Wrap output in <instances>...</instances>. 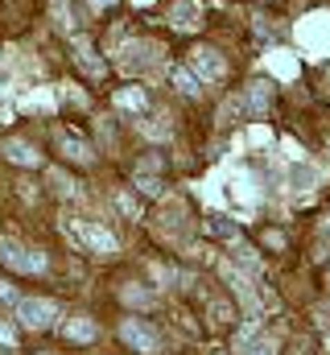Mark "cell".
I'll return each mask as SVG.
<instances>
[{"label": "cell", "instance_id": "6da1fadb", "mask_svg": "<svg viewBox=\"0 0 330 355\" xmlns=\"http://www.w3.org/2000/svg\"><path fill=\"white\" fill-rule=\"evenodd\" d=\"M297 42L314 58H327L330 54V12H310L306 21H297Z\"/></svg>", "mask_w": 330, "mask_h": 355}, {"label": "cell", "instance_id": "7a4b0ae2", "mask_svg": "<svg viewBox=\"0 0 330 355\" xmlns=\"http://www.w3.org/2000/svg\"><path fill=\"white\" fill-rule=\"evenodd\" d=\"M17 318H21L29 331H46V327L58 318V306L46 302V297H21V302H17Z\"/></svg>", "mask_w": 330, "mask_h": 355}, {"label": "cell", "instance_id": "3957f363", "mask_svg": "<svg viewBox=\"0 0 330 355\" xmlns=\"http://www.w3.org/2000/svg\"><path fill=\"white\" fill-rule=\"evenodd\" d=\"M120 339H124L132 352H145V355L162 352V339H157V335H153V327H145L141 318H124V322H120Z\"/></svg>", "mask_w": 330, "mask_h": 355}, {"label": "cell", "instance_id": "277c9868", "mask_svg": "<svg viewBox=\"0 0 330 355\" xmlns=\"http://www.w3.org/2000/svg\"><path fill=\"white\" fill-rule=\"evenodd\" d=\"M0 261L8 268H17V272H46V257L42 252H33L25 244H12V240L0 244Z\"/></svg>", "mask_w": 330, "mask_h": 355}, {"label": "cell", "instance_id": "5b68a950", "mask_svg": "<svg viewBox=\"0 0 330 355\" xmlns=\"http://www.w3.org/2000/svg\"><path fill=\"white\" fill-rule=\"evenodd\" d=\"M227 182H232L227 194H232V202H236L240 211H256V207H260V186H256V178L248 174V170H236Z\"/></svg>", "mask_w": 330, "mask_h": 355}, {"label": "cell", "instance_id": "8992f818", "mask_svg": "<svg viewBox=\"0 0 330 355\" xmlns=\"http://www.w3.org/2000/svg\"><path fill=\"white\" fill-rule=\"evenodd\" d=\"M71 232L79 236V240L87 244V248H91V252H99V257H112V252L120 248V244H116V236H112L107 227H99V223H75Z\"/></svg>", "mask_w": 330, "mask_h": 355}, {"label": "cell", "instance_id": "52a82bcc", "mask_svg": "<svg viewBox=\"0 0 330 355\" xmlns=\"http://www.w3.org/2000/svg\"><path fill=\"white\" fill-rule=\"evenodd\" d=\"M190 62H194V71L202 75V79H211V83H219L223 75H227V62L211 50V46H198V50H190Z\"/></svg>", "mask_w": 330, "mask_h": 355}, {"label": "cell", "instance_id": "ba28073f", "mask_svg": "<svg viewBox=\"0 0 330 355\" xmlns=\"http://www.w3.org/2000/svg\"><path fill=\"white\" fill-rule=\"evenodd\" d=\"M157 46H145V42H128L124 46V58H120V67L124 71H141V67H157Z\"/></svg>", "mask_w": 330, "mask_h": 355}, {"label": "cell", "instance_id": "9c48e42d", "mask_svg": "<svg viewBox=\"0 0 330 355\" xmlns=\"http://www.w3.org/2000/svg\"><path fill=\"white\" fill-rule=\"evenodd\" d=\"M289 186L306 194V190H314V186H322V170H318V166H306V162L297 157V162L289 166Z\"/></svg>", "mask_w": 330, "mask_h": 355}, {"label": "cell", "instance_id": "30bf717a", "mask_svg": "<svg viewBox=\"0 0 330 355\" xmlns=\"http://www.w3.org/2000/svg\"><path fill=\"white\" fill-rule=\"evenodd\" d=\"M264 67L277 75V79H297V58L289 50H268L264 54Z\"/></svg>", "mask_w": 330, "mask_h": 355}, {"label": "cell", "instance_id": "8fae6325", "mask_svg": "<svg viewBox=\"0 0 330 355\" xmlns=\"http://www.w3.org/2000/svg\"><path fill=\"white\" fill-rule=\"evenodd\" d=\"M4 157L17 162V166H42V153L29 141H4Z\"/></svg>", "mask_w": 330, "mask_h": 355}, {"label": "cell", "instance_id": "7c38bea8", "mask_svg": "<svg viewBox=\"0 0 330 355\" xmlns=\"http://www.w3.org/2000/svg\"><path fill=\"white\" fill-rule=\"evenodd\" d=\"M58 149H62L71 162H79V166H87V162L95 157V153H91V145L79 141V137H71V132H62V137H58Z\"/></svg>", "mask_w": 330, "mask_h": 355}, {"label": "cell", "instance_id": "4fadbf2b", "mask_svg": "<svg viewBox=\"0 0 330 355\" xmlns=\"http://www.w3.org/2000/svg\"><path fill=\"white\" fill-rule=\"evenodd\" d=\"M169 21H173L177 29H194V25H198V4H194V0H177V4L169 8Z\"/></svg>", "mask_w": 330, "mask_h": 355}, {"label": "cell", "instance_id": "5bb4252c", "mask_svg": "<svg viewBox=\"0 0 330 355\" xmlns=\"http://www.w3.org/2000/svg\"><path fill=\"white\" fill-rule=\"evenodd\" d=\"M62 331H67V339H75V343H91V339L99 335V327H95L91 318H71Z\"/></svg>", "mask_w": 330, "mask_h": 355}, {"label": "cell", "instance_id": "9a60e30c", "mask_svg": "<svg viewBox=\"0 0 330 355\" xmlns=\"http://www.w3.org/2000/svg\"><path fill=\"white\" fill-rule=\"evenodd\" d=\"M75 50H79V67L87 71V75H95V79H99V75L107 71V67H103V62L95 58V50H91V42H82V37H75Z\"/></svg>", "mask_w": 330, "mask_h": 355}, {"label": "cell", "instance_id": "2e32d148", "mask_svg": "<svg viewBox=\"0 0 330 355\" xmlns=\"http://www.w3.org/2000/svg\"><path fill=\"white\" fill-rule=\"evenodd\" d=\"M116 107L145 112V91H141V87H120V91H116Z\"/></svg>", "mask_w": 330, "mask_h": 355}, {"label": "cell", "instance_id": "e0dca14e", "mask_svg": "<svg viewBox=\"0 0 330 355\" xmlns=\"http://www.w3.org/2000/svg\"><path fill=\"white\" fill-rule=\"evenodd\" d=\"M169 75H173V87L177 91H186V95H198V79H194V75H190V71H186V67H173V71H169Z\"/></svg>", "mask_w": 330, "mask_h": 355}, {"label": "cell", "instance_id": "ac0fdd59", "mask_svg": "<svg viewBox=\"0 0 330 355\" xmlns=\"http://www.w3.org/2000/svg\"><path fill=\"white\" fill-rule=\"evenodd\" d=\"M268 99H272L268 83H252V91H248V107H252V112H264V107H268Z\"/></svg>", "mask_w": 330, "mask_h": 355}, {"label": "cell", "instance_id": "d6986e66", "mask_svg": "<svg viewBox=\"0 0 330 355\" xmlns=\"http://www.w3.org/2000/svg\"><path fill=\"white\" fill-rule=\"evenodd\" d=\"M21 107H33V112H50L54 107V91H33L21 99Z\"/></svg>", "mask_w": 330, "mask_h": 355}, {"label": "cell", "instance_id": "ffe728a7", "mask_svg": "<svg viewBox=\"0 0 330 355\" xmlns=\"http://www.w3.org/2000/svg\"><path fill=\"white\" fill-rule=\"evenodd\" d=\"M120 297H124L128 306H149V302H153V293H149V289H141V285H124V289H120Z\"/></svg>", "mask_w": 330, "mask_h": 355}, {"label": "cell", "instance_id": "44dd1931", "mask_svg": "<svg viewBox=\"0 0 330 355\" xmlns=\"http://www.w3.org/2000/svg\"><path fill=\"white\" fill-rule=\"evenodd\" d=\"M137 190H141V194H153V198H157V194H162V178L149 174V170H141V174H137Z\"/></svg>", "mask_w": 330, "mask_h": 355}, {"label": "cell", "instance_id": "7402d4cb", "mask_svg": "<svg viewBox=\"0 0 330 355\" xmlns=\"http://www.w3.org/2000/svg\"><path fill=\"white\" fill-rule=\"evenodd\" d=\"M116 207H120V211H124L128 219H141V202H137V198H132L128 190H120V194H116Z\"/></svg>", "mask_w": 330, "mask_h": 355}, {"label": "cell", "instance_id": "603a6c76", "mask_svg": "<svg viewBox=\"0 0 330 355\" xmlns=\"http://www.w3.org/2000/svg\"><path fill=\"white\" fill-rule=\"evenodd\" d=\"M50 186H54L62 198H71V194H75V182H71L67 174H50Z\"/></svg>", "mask_w": 330, "mask_h": 355}, {"label": "cell", "instance_id": "cb8c5ba5", "mask_svg": "<svg viewBox=\"0 0 330 355\" xmlns=\"http://www.w3.org/2000/svg\"><path fill=\"white\" fill-rule=\"evenodd\" d=\"M207 227H211V232H215V236H223V240H240V232H236V227H232V223H219V219H211V223H207Z\"/></svg>", "mask_w": 330, "mask_h": 355}, {"label": "cell", "instance_id": "d4e9b609", "mask_svg": "<svg viewBox=\"0 0 330 355\" xmlns=\"http://www.w3.org/2000/svg\"><path fill=\"white\" fill-rule=\"evenodd\" d=\"M54 17H58L62 29H71V8H67V0H54Z\"/></svg>", "mask_w": 330, "mask_h": 355}, {"label": "cell", "instance_id": "484cf974", "mask_svg": "<svg viewBox=\"0 0 330 355\" xmlns=\"http://www.w3.org/2000/svg\"><path fill=\"white\" fill-rule=\"evenodd\" d=\"M0 343H4V347H17V327L0 322Z\"/></svg>", "mask_w": 330, "mask_h": 355}, {"label": "cell", "instance_id": "4316f807", "mask_svg": "<svg viewBox=\"0 0 330 355\" xmlns=\"http://www.w3.org/2000/svg\"><path fill=\"white\" fill-rule=\"evenodd\" d=\"M211 314H215V322H227V318H232V306H227V302H215Z\"/></svg>", "mask_w": 330, "mask_h": 355}, {"label": "cell", "instance_id": "83f0119b", "mask_svg": "<svg viewBox=\"0 0 330 355\" xmlns=\"http://www.w3.org/2000/svg\"><path fill=\"white\" fill-rule=\"evenodd\" d=\"M236 252H240V261H244V265L260 268V261H256V252H252V248H244V244H236Z\"/></svg>", "mask_w": 330, "mask_h": 355}, {"label": "cell", "instance_id": "f1b7e54d", "mask_svg": "<svg viewBox=\"0 0 330 355\" xmlns=\"http://www.w3.org/2000/svg\"><path fill=\"white\" fill-rule=\"evenodd\" d=\"M248 355H277V347H272V343L264 339V343H256V347H252V352H248Z\"/></svg>", "mask_w": 330, "mask_h": 355}, {"label": "cell", "instance_id": "f546056e", "mask_svg": "<svg viewBox=\"0 0 330 355\" xmlns=\"http://www.w3.org/2000/svg\"><path fill=\"white\" fill-rule=\"evenodd\" d=\"M264 244H268V248H281V244H285V236H281V232H268V236H264Z\"/></svg>", "mask_w": 330, "mask_h": 355}, {"label": "cell", "instance_id": "4dcf8cb0", "mask_svg": "<svg viewBox=\"0 0 330 355\" xmlns=\"http://www.w3.org/2000/svg\"><path fill=\"white\" fill-rule=\"evenodd\" d=\"M252 141L256 145H268V128H252Z\"/></svg>", "mask_w": 330, "mask_h": 355}, {"label": "cell", "instance_id": "1f68e13d", "mask_svg": "<svg viewBox=\"0 0 330 355\" xmlns=\"http://www.w3.org/2000/svg\"><path fill=\"white\" fill-rule=\"evenodd\" d=\"M153 277H157V281H173V272H169L165 265H153Z\"/></svg>", "mask_w": 330, "mask_h": 355}, {"label": "cell", "instance_id": "d6a6232c", "mask_svg": "<svg viewBox=\"0 0 330 355\" xmlns=\"http://www.w3.org/2000/svg\"><path fill=\"white\" fill-rule=\"evenodd\" d=\"M107 4H116V0H91V8H107Z\"/></svg>", "mask_w": 330, "mask_h": 355}, {"label": "cell", "instance_id": "836d02e7", "mask_svg": "<svg viewBox=\"0 0 330 355\" xmlns=\"http://www.w3.org/2000/svg\"><path fill=\"white\" fill-rule=\"evenodd\" d=\"M4 91H8V75H4V71H0V95H4Z\"/></svg>", "mask_w": 330, "mask_h": 355}]
</instances>
